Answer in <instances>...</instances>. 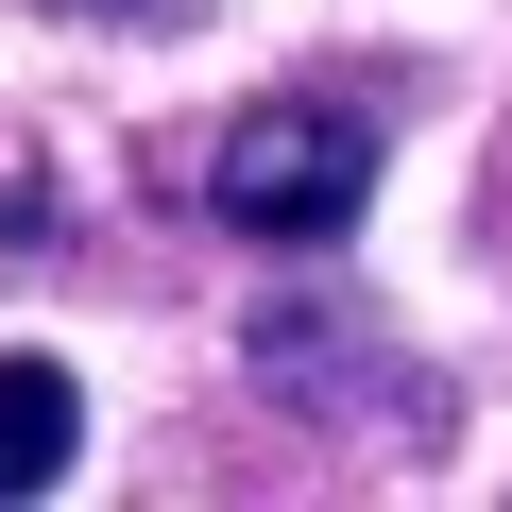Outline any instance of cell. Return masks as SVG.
<instances>
[{
	"label": "cell",
	"mask_w": 512,
	"mask_h": 512,
	"mask_svg": "<svg viewBox=\"0 0 512 512\" xmlns=\"http://www.w3.org/2000/svg\"><path fill=\"white\" fill-rule=\"evenodd\" d=\"M359 205H376V103H256L205 154V222L256 256H325L359 239Z\"/></svg>",
	"instance_id": "cell-1"
},
{
	"label": "cell",
	"mask_w": 512,
	"mask_h": 512,
	"mask_svg": "<svg viewBox=\"0 0 512 512\" xmlns=\"http://www.w3.org/2000/svg\"><path fill=\"white\" fill-rule=\"evenodd\" d=\"M69 18H120V0H69Z\"/></svg>",
	"instance_id": "cell-3"
},
{
	"label": "cell",
	"mask_w": 512,
	"mask_h": 512,
	"mask_svg": "<svg viewBox=\"0 0 512 512\" xmlns=\"http://www.w3.org/2000/svg\"><path fill=\"white\" fill-rule=\"evenodd\" d=\"M69 461H86V393H69V359H35V342H18V359H0V512L52 495Z\"/></svg>",
	"instance_id": "cell-2"
}]
</instances>
